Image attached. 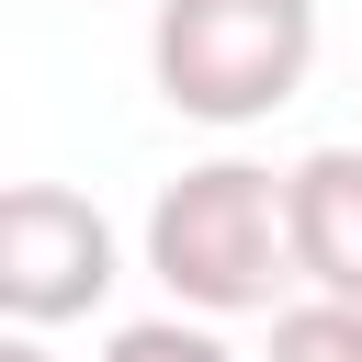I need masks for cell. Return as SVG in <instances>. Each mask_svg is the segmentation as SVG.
Instances as JSON below:
<instances>
[{
    "label": "cell",
    "mask_w": 362,
    "mask_h": 362,
    "mask_svg": "<svg viewBox=\"0 0 362 362\" xmlns=\"http://www.w3.org/2000/svg\"><path fill=\"white\" fill-rule=\"evenodd\" d=\"M147 272L181 317H272L294 283V226H283V170L260 158H192L147 204Z\"/></svg>",
    "instance_id": "obj_1"
},
{
    "label": "cell",
    "mask_w": 362,
    "mask_h": 362,
    "mask_svg": "<svg viewBox=\"0 0 362 362\" xmlns=\"http://www.w3.org/2000/svg\"><path fill=\"white\" fill-rule=\"evenodd\" d=\"M317 68V0H158L147 11V79L181 124H272Z\"/></svg>",
    "instance_id": "obj_2"
},
{
    "label": "cell",
    "mask_w": 362,
    "mask_h": 362,
    "mask_svg": "<svg viewBox=\"0 0 362 362\" xmlns=\"http://www.w3.org/2000/svg\"><path fill=\"white\" fill-rule=\"evenodd\" d=\"M124 283L113 215L68 181H11L0 192V317L11 328H68L102 317V294Z\"/></svg>",
    "instance_id": "obj_3"
},
{
    "label": "cell",
    "mask_w": 362,
    "mask_h": 362,
    "mask_svg": "<svg viewBox=\"0 0 362 362\" xmlns=\"http://www.w3.org/2000/svg\"><path fill=\"white\" fill-rule=\"evenodd\" d=\"M283 226H294V283L362 305V147H305L283 170Z\"/></svg>",
    "instance_id": "obj_4"
},
{
    "label": "cell",
    "mask_w": 362,
    "mask_h": 362,
    "mask_svg": "<svg viewBox=\"0 0 362 362\" xmlns=\"http://www.w3.org/2000/svg\"><path fill=\"white\" fill-rule=\"evenodd\" d=\"M260 362H362V305H328V294L272 305V351Z\"/></svg>",
    "instance_id": "obj_5"
},
{
    "label": "cell",
    "mask_w": 362,
    "mask_h": 362,
    "mask_svg": "<svg viewBox=\"0 0 362 362\" xmlns=\"http://www.w3.org/2000/svg\"><path fill=\"white\" fill-rule=\"evenodd\" d=\"M102 362H238L226 339H215V317H124L113 339H102Z\"/></svg>",
    "instance_id": "obj_6"
},
{
    "label": "cell",
    "mask_w": 362,
    "mask_h": 362,
    "mask_svg": "<svg viewBox=\"0 0 362 362\" xmlns=\"http://www.w3.org/2000/svg\"><path fill=\"white\" fill-rule=\"evenodd\" d=\"M0 362H57V351H45V328H0Z\"/></svg>",
    "instance_id": "obj_7"
}]
</instances>
